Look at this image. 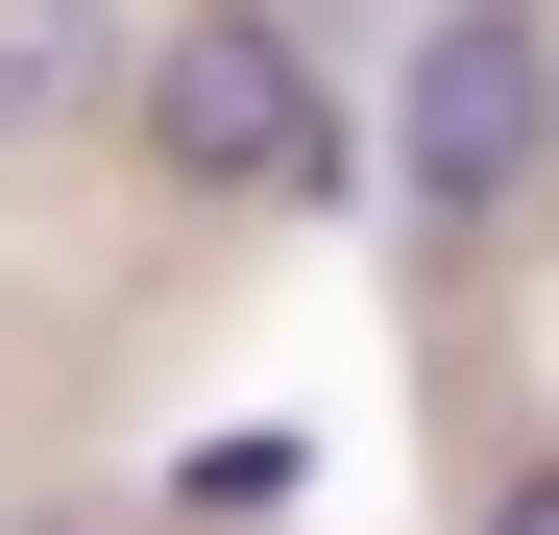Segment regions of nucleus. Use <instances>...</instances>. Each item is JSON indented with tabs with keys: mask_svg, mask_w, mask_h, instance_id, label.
<instances>
[{
	"mask_svg": "<svg viewBox=\"0 0 559 535\" xmlns=\"http://www.w3.org/2000/svg\"><path fill=\"white\" fill-rule=\"evenodd\" d=\"M122 146L170 170V195H341V98H317V49L267 25V0L122 25Z\"/></svg>",
	"mask_w": 559,
	"mask_h": 535,
	"instance_id": "obj_1",
	"label": "nucleus"
},
{
	"mask_svg": "<svg viewBox=\"0 0 559 535\" xmlns=\"http://www.w3.org/2000/svg\"><path fill=\"white\" fill-rule=\"evenodd\" d=\"M559 170V49H535V0H438L414 73H390V195L462 243V219H511Z\"/></svg>",
	"mask_w": 559,
	"mask_h": 535,
	"instance_id": "obj_2",
	"label": "nucleus"
},
{
	"mask_svg": "<svg viewBox=\"0 0 559 535\" xmlns=\"http://www.w3.org/2000/svg\"><path fill=\"white\" fill-rule=\"evenodd\" d=\"M73 98H122V0H0V146Z\"/></svg>",
	"mask_w": 559,
	"mask_h": 535,
	"instance_id": "obj_3",
	"label": "nucleus"
},
{
	"mask_svg": "<svg viewBox=\"0 0 559 535\" xmlns=\"http://www.w3.org/2000/svg\"><path fill=\"white\" fill-rule=\"evenodd\" d=\"M487 535H559V463H511V511H487Z\"/></svg>",
	"mask_w": 559,
	"mask_h": 535,
	"instance_id": "obj_4",
	"label": "nucleus"
}]
</instances>
